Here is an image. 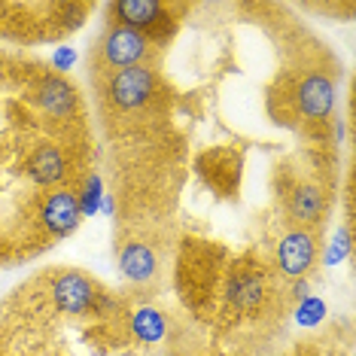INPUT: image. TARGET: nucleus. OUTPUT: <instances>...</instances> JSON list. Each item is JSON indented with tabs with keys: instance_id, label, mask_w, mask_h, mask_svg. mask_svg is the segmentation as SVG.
Masks as SVG:
<instances>
[{
	"instance_id": "nucleus-1",
	"label": "nucleus",
	"mask_w": 356,
	"mask_h": 356,
	"mask_svg": "<svg viewBox=\"0 0 356 356\" xmlns=\"http://www.w3.org/2000/svg\"><path fill=\"white\" fill-rule=\"evenodd\" d=\"M101 64L107 70H128V67H143L152 52L149 37L140 31H131L125 25H110L107 34L101 37Z\"/></svg>"
},
{
	"instance_id": "nucleus-2",
	"label": "nucleus",
	"mask_w": 356,
	"mask_h": 356,
	"mask_svg": "<svg viewBox=\"0 0 356 356\" xmlns=\"http://www.w3.org/2000/svg\"><path fill=\"white\" fill-rule=\"evenodd\" d=\"M52 298H55V307L61 314H92L98 307V298H101V289L95 286L92 277H86L83 271H64L52 280Z\"/></svg>"
},
{
	"instance_id": "nucleus-3",
	"label": "nucleus",
	"mask_w": 356,
	"mask_h": 356,
	"mask_svg": "<svg viewBox=\"0 0 356 356\" xmlns=\"http://www.w3.org/2000/svg\"><path fill=\"white\" fill-rule=\"evenodd\" d=\"M152 95H156V74L152 67H128L110 76L107 83V98L113 101V107L119 110H137L143 107Z\"/></svg>"
},
{
	"instance_id": "nucleus-4",
	"label": "nucleus",
	"mask_w": 356,
	"mask_h": 356,
	"mask_svg": "<svg viewBox=\"0 0 356 356\" xmlns=\"http://www.w3.org/2000/svg\"><path fill=\"white\" fill-rule=\"evenodd\" d=\"M317 259V241L307 229H293L277 244V268L293 280H302Z\"/></svg>"
},
{
	"instance_id": "nucleus-5",
	"label": "nucleus",
	"mask_w": 356,
	"mask_h": 356,
	"mask_svg": "<svg viewBox=\"0 0 356 356\" xmlns=\"http://www.w3.org/2000/svg\"><path fill=\"white\" fill-rule=\"evenodd\" d=\"M43 225L52 238H67L70 232H76L83 210H79V198L74 189H55L49 198L43 201Z\"/></svg>"
},
{
	"instance_id": "nucleus-6",
	"label": "nucleus",
	"mask_w": 356,
	"mask_h": 356,
	"mask_svg": "<svg viewBox=\"0 0 356 356\" xmlns=\"http://www.w3.org/2000/svg\"><path fill=\"white\" fill-rule=\"evenodd\" d=\"M293 98L305 119H326L335 107V83L326 74H307L296 86Z\"/></svg>"
},
{
	"instance_id": "nucleus-7",
	"label": "nucleus",
	"mask_w": 356,
	"mask_h": 356,
	"mask_svg": "<svg viewBox=\"0 0 356 356\" xmlns=\"http://www.w3.org/2000/svg\"><path fill=\"white\" fill-rule=\"evenodd\" d=\"M113 15H119V25L149 37V31L165 22L168 6L159 0H122V3L113 6Z\"/></svg>"
},
{
	"instance_id": "nucleus-8",
	"label": "nucleus",
	"mask_w": 356,
	"mask_h": 356,
	"mask_svg": "<svg viewBox=\"0 0 356 356\" xmlns=\"http://www.w3.org/2000/svg\"><path fill=\"white\" fill-rule=\"evenodd\" d=\"M156 268H159L156 253L143 241H131V244H125L119 250V271L131 283H149L156 277Z\"/></svg>"
},
{
	"instance_id": "nucleus-9",
	"label": "nucleus",
	"mask_w": 356,
	"mask_h": 356,
	"mask_svg": "<svg viewBox=\"0 0 356 356\" xmlns=\"http://www.w3.org/2000/svg\"><path fill=\"white\" fill-rule=\"evenodd\" d=\"M64 174H67V161H64V152L55 147H40L28 161V177L37 186H55L64 180Z\"/></svg>"
},
{
	"instance_id": "nucleus-10",
	"label": "nucleus",
	"mask_w": 356,
	"mask_h": 356,
	"mask_svg": "<svg viewBox=\"0 0 356 356\" xmlns=\"http://www.w3.org/2000/svg\"><path fill=\"white\" fill-rule=\"evenodd\" d=\"M326 210V198L314 183H302L289 195V216L296 222H317Z\"/></svg>"
},
{
	"instance_id": "nucleus-11",
	"label": "nucleus",
	"mask_w": 356,
	"mask_h": 356,
	"mask_svg": "<svg viewBox=\"0 0 356 356\" xmlns=\"http://www.w3.org/2000/svg\"><path fill=\"white\" fill-rule=\"evenodd\" d=\"M40 104L49 116H67L76 104V95H74V86L64 83L61 76H49L40 88Z\"/></svg>"
},
{
	"instance_id": "nucleus-12",
	"label": "nucleus",
	"mask_w": 356,
	"mask_h": 356,
	"mask_svg": "<svg viewBox=\"0 0 356 356\" xmlns=\"http://www.w3.org/2000/svg\"><path fill=\"white\" fill-rule=\"evenodd\" d=\"M131 332L134 338H140L143 344H159L168 332V323L156 307H137L131 314Z\"/></svg>"
},
{
	"instance_id": "nucleus-13",
	"label": "nucleus",
	"mask_w": 356,
	"mask_h": 356,
	"mask_svg": "<svg viewBox=\"0 0 356 356\" xmlns=\"http://www.w3.org/2000/svg\"><path fill=\"white\" fill-rule=\"evenodd\" d=\"M229 296H232V302L238 305V307L250 311V307H256L259 302H262V296H265V280L259 277V274H253V271H244V274H238V277L232 280Z\"/></svg>"
},
{
	"instance_id": "nucleus-14",
	"label": "nucleus",
	"mask_w": 356,
	"mask_h": 356,
	"mask_svg": "<svg viewBox=\"0 0 356 356\" xmlns=\"http://www.w3.org/2000/svg\"><path fill=\"white\" fill-rule=\"evenodd\" d=\"M104 180L98 174H92V177H86V183H83V189L76 192V198H79V210H83V216H95V213H101V201H104Z\"/></svg>"
},
{
	"instance_id": "nucleus-15",
	"label": "nucleus",
	"mask_w": 356,
	"mask_h": 356,
	"mask_svg": "<svg viewBox=\"0 0 356 356\" xmlns=\"http://www.w3.org/2000/svg\"><path fill=\"white\" fill-rule=\"evenodd\" d=\"M326 314H329V307H326V302H323L320 296H307V298H302V302L296 305V323L302 329L320 326V323L326 320Z\"/></svg>"
},
{
	"instance_id": "nucleus-16",
	"label": "nucleus",
	"mask_w": 356,
	"mask_h": 356,
	"mask_svg": "<svg viewBox=\"0 0 356 356\" xmlns=\"http://www.w3.org/2000/svg\"><path fill=\"white\" fill-rule=\"evenodd\" d=\"M347 256H350V232L341 229V232L335 234V238L329 241L326 256H323V265H329V268H335V265H341Z\"/></svg>"
},
{
	"instance_id": "nucleus-17",
	"label": "nucleus",
	"mask_w": 356,
	"mask_h": 356,
	"mask_svg": "<svg viewBox=\"0 0 356 356\" xmlns=\"http://www.w3.org/2000/svg\"><path fill=\"white\" fill-rule=\"evenodd\" d=\"M76 58H79V52L74 46H58V49L52 52V70L55 74H67V70H74Z\"/></svg>"
},
{
	"instance_id": "nucleus-18",
	"label": "nucleus",
	"mask_w": 356,
	"mask_h": 356,
	"mask_svg": "<svg viewBox=\"0 0 356 356\" xmlns=\"http://www.w3.org/2000/svg\"><path fill=\"white\" fill-rule=\"evenodd\" d=\"M293 296L298 298V302H302V298H307V296H311V293H307V283H302V280H298V283H296V289H293Z\"/></svg>"
}]
</instances>
